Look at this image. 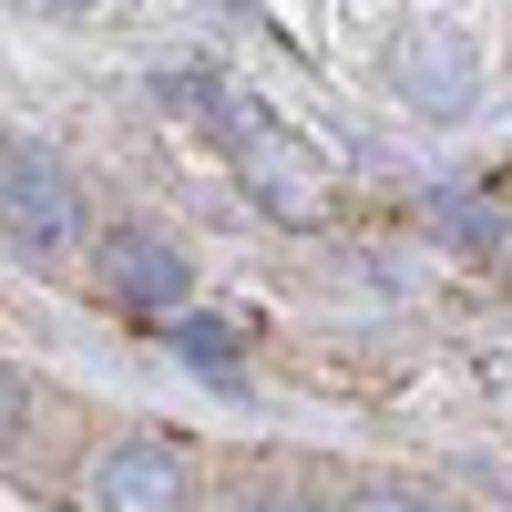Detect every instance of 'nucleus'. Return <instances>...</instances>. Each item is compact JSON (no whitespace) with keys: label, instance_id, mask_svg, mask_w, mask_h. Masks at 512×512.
Listing matches in <instances>:
<instances>
[{"label":"nucleus","instance_id":"f257e3e1","mask_svg":"<svg viewBox=\"0 0 512 512\" xmlns=\"http://www.w3.org/2000/svg\"><path fill=\"white\" fill-rule=\"evenodd\" d=\"M226 144H236V164L256 175V195L277 205L287 226H318L328 216V164L287 134V123H267V113H246V103H226Z\"/></svg>","mask_w":512,"mask_h":512},{"label":"nucleus","instance_id":"f03ea898","mask_svg":"<svg viewBox=\"0 0 512 512\" xmlns=\"http://www.w3.org/2000/svg\"><path fill=\"white\" fill-rule=\"evenodd\" d=\"M93 512H185V461L164 441H113L93 461Z\"/></svg>","mask_w":512,"mask_h":512},{"label":"nucleus","instance_id":"7ed1b4c3","mask_svg":"<svg viewBox=\"0 0 512 512\" xmlns=\"http://www.w3.org/2000/svg\"><path fill=\"white\" fill-rule=\"evenodd\" d=\"M11 246L21 256H62L72 246V185L52 175V154H31V144H11Z\"/></svg>","mask_w":512,"mask_h":512},{"label":"nucleus","instance_id":"20e7f679","mask_svg":"<svg viewBox=\"0 0 512 512\" xmlns=\"http://www.w3.org/2000/svg\"><path fill=\"white\" fill-rule=\"evenodd\" d=\"M103 287L134 308H185V256L154 236H103Z\"/></svg>","mask_w":512,"mask_h":512},{"label":"nucleus","instance_id":"39448f33","mask_svg":"<svg viewBox=\"0 0 512 512\" xmlns=\"http://www.w3.org/2000/svg\"><path fill=\"white\" fill-rule=\"evenodd\" d=\"M349 512H431V502H349Z\"/></svg>","mask_w":512,"mask_h":512},{"label":"nucleus","instance_id":"423d86ee","mask_svg":"<svg viewBox=\"0 0 512 512\" xmlns=\"http://www.w3.org/2000/svg\"><path fill=\"white\" fill-rule=\"evenodd\" d=\"M41 11H93V0H41Z\"/></svg>","mask_w":512,"mask_h":512}]
</instances>
